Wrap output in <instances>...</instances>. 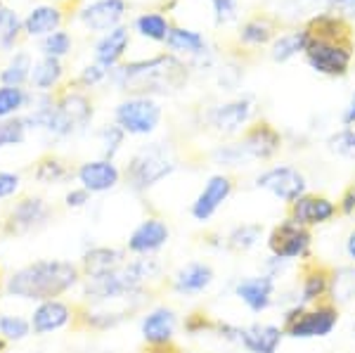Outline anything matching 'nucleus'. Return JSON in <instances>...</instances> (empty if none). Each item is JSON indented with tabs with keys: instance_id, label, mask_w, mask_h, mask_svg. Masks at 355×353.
Returning a JSON list of instances; mask_svg holds the SVG:
<instances>
[{
	"instance_id": "nucleus-1",
	"label": "nucleus",
	"mask_w": 355,
	"mask_h": 353,
	"mask_svg": "<svg viewBox=\"0 0 355 353\" xmlns=\"http://www.w3.org/2000/svg\"><path fill=\"white\" fill-rule=\"evenodd\" d=\"M83 280L81 266L62 259H43L21 266L5 280V294L24 301H50L71 292Z\"/></svg>"
},
{
	"instance_id": "nucleus-2",
	"label": "nucleus",
	"mask_w": 355,
	"mask_h": 353,
	"mask_svg": "<svg viewBox=\"0 0 355 353\" xmlns=\"http://www.w3.org/2000/svg\"><path fill=\"white\" fill-rule=\"evenodd\" d=\"M110 78L121 90L142 95V98H152V95H168L182 88L187 81V67L175 55L164 53L150 57V60H137L114 67Z\"/></svg>"
},
{
	"instance_id": "nucleus-3",
	"label": "nucleus",
	"mask_w": 355,
	"mask_h": 353,
	"mask_svg": "<svg viewBox=\"0 0 355 353\" xmlns=\"http://www.w3.org/2000/svg\"><path fill=\"white\" fill-rule=\"evenodd\" d=\"M175 171V157L166 142H152L137 150L130 164L125 166V183L133 190L145 192L159 183V180L168 178Z\"/></svg>"
},
{
	"instance_id": "nucleus-4",
	"label": "nucleus",
	"mask_w": 355,
	"mask_h": 353,
	"mask_svg": "<svg viewBox=\"0 0 355 353\" xmlns=\"http://www.w3.org/2000/svg\"><path fill=\"white\" fill-rule=\"evenodd\" d=\"M55 209L38 195H21L0 214V237H26L53 221Z\"/></svg>"
},
{
	"instance_id": "nucleus-5",
	"label": "nucleus",
	"mask_w": 355,
	"mask_h": 353,
	"mask_svg": "<svg viewBox=\"0 0 355 353\" xmlns=\"http://www.w3.org/2000/svg\"><path fill=\"white\" fill-rule=\"evenodd\" d=\"M306 62L324 76H343L351 69L353 43L351 38H318L311 36L306 48Z\"/></svg>"
},
{
	"instance_id": "nucleus-6",
	"label": "nucleus",
	"mask_w": 355,
	"mask_h": 353,
	"mask_svg": "<svg viewBox=\"0 0 355 353\" xmlns=\"http://www.w3.org/2000/svg\"><path fill=\"white\" fill-rule=\"evenodd\" d=\"M114 119L128 135H150L162 121V107L152 98L133 95L114 110Z\"/></svg>"
},
{
	"instance_id": "nucleus-7",
	"label": "nucleus",
	"mask_w": 355,
	"mask_h": 353,
	"mask_svg": "<svg viewBox=\"0 0 355 353\" xmlns=\"http://www.w3.org/2000/svg\"><path fill=\"white\" fill-rule=\"evenodd\" d=\"M339 322V311L331 304H320L318 309H294L284 316V332L296 339L327 337Z\"/></svg>"
},
{
	"instance_id": "nucleus-8",
	"label": "nucleus",
	"mask_w": 355,
	"mask_h": 353,
	"mask_svg": "<svg viewBox=\"0 0 355 353\" xmlns=\"http://www.w3.org/2000/svg\"><path fill=\"white\" fill-rule=\"evenodd\" d=\"M270 252L277 259H299V256L308 254L311 247V232L303 225H299L296 221H284L270 232V240H268Z\"/></svg>"
},
{
	"instance_id": "nucleus-9",
	"label": "nucleus",
	"mask_w": 355,
	"mask_h": 353,
	"mask_svg": "<svg viewBox=\"0 0 355 353\" xmlns=\"http://www.w3.org/2000/svg\"><path fill=\"white\" fill-rule=\"evenodd\" d=\"M125 12H128V3L125 0H90L81 12H78V19L90 31L107 33L112 28L121 26Z\"/></svg>"
},
{
	"instance_id": "nucleus-10",
	"label": "nucleus",
	"mask_w": 355,
	"mask_h": 353,
	"mask_svg": "<svg viewBox=\"0 0 355 353\" xmlns=\"http://www.w3.org/2000/svg\"><path fill=\"white\" fill-rule=\"evenodd\" d=\"M256 185L272 192L275 197L284 199L289 204H294L306 192V178L294 166H275L270 171H266L263 175H259Z\"/></svg>"
},
{
	"instance_id": "nucleus-11",
	"label": "nucleus",
	"mask_w": 355,
	"mask_h": 353,
	"mask_svg": "<svg viewBox=\"0 0 355 353\" xmlns=\"http://www.w3.org/2000/svg\"><path fill=\"white\" fill-rule=\"evenodd\" d=\"M76 178L90 195L93 192H110L121 180V171L110 159H95V162H85L76 169Z\"/></svg>"
},
{
	"instance_id": "nucleus-12",
	"label": "nucleus",
	"mask_w": 355,
	"mask_h": 353,
	"mask_svg": "<svg viewBox=\"0 0 355 353\" xmlns=\"http://www.w3.org/2000/svg\"><path fill=\"white\" fill-rule=\"evenodd\" d=\"M73 306H69L62 299H50L38 304V309L31 313V332L43 337V334L57 332V329L71 325Z\"/></svg>"
},
{
	"instance_id": "nucleus-13",
	"label": "nucleus",
	"mask_w": 355,
	"mask_h": 353,
	"mask_svg": "<svg viewBox=\"0 0 355 353\" xmlns=\"http://www.w3.org/2000/svg\"><path fill=\"white\" fill-rule=\"evenodd\" d=\"M168 235H171V230L162 218H147V221H142L133 232H130L128 252L135 254V256L154 254V252H159L166 242H168Z\"/></svg>"
},
{
	"instance_id": "nucleus-14",
	"label": "nucleus",
	"mask_w": 355,
	"mask_h": 353,
	"mask_svg": "<svg viewBox=\"0 0 355 353\" xmlns=\"http://www.w3.org/2000/svg\"><path fill=\"white\" fill-rule=\"evenodd\" d=\"M230 192H232V180L227 175H214V178H209V183L204 185V190L194 199L192 216L197 221H202V223L209 221L223 207V202L230 197Z\"/></svg>"
},
{
	"instance_id": "nucleus-15",
	"label": "nucleus",
	"mask_w": 355,
	"mask_h": 353,
	"mask_svg": "<svg viewBox=\"0 0 355 353\" xmlns=\"http://www.w3.org/2000/svg\"><path fill=\"white\" fill-rule=\"evenodd\" d=\"M279 147H282V138H279L277 130L266 121L251 126L242 140V150L249 159H270L277 155Z\"/></svg>"
},
{
	"instance_id": "nucleus-16",
	"label": "nucleus",
	"mask_w": 355,
	"mask_h": 353,
	"mask_svg": "<svg viewBox=\"0 0 355 353\" xmlns=\"http://www.w3.org/2000/svg\"><path fill=\"white\" fill-rule=\"evenodd\" d=\"M334 214H336V204L329 202L327 197L303 195L291 204V221H296L303 227L327 223V221L334 218Z\"/></svg>"
},
{
	"instance_id": "nucleus-17",
	"label": "nucleus",
	"mask_w": 355,
	"mask_h": 353,
	"mask_svg": "<svg viewBox=\"0 0 355 353\" xmlns=\"http://www.w3.org/2000/svg\"><path fill=\"white\" fill-rule=\"evenodd\" d=\"M128 45H130V31L125 26H116L112 31L102 33L100 41L95 43V64L112 71L121 62Z\"/></svg>"
},
{
	"instance_id": "nucleus-18",
	"label": "nucleus",
	"mask_w": 355,
	"mask_h": 353,
	"mask_svg": "<svg viewBox=\"0 0 355 353\" xmlns=\"http://www.w3.org/2000/svg\"><path fill=\"white\" fill-rule=\"evenodd\" d=\"M251 117V100L249 98H239L225 105L216 107L211 112V126H214L223 135H232L249 121Z\"/></svg>"
},
{
	"instance_id": "nucleus-19",
	"label": "nucleus",
	"mask_w": 355,
	"mask_h": 353,
	"mask_svg": "<svg viewBox=\"0 0 355 353\" xmlns=\"http://www.w3.org/2000/svg\"><path fill=\"white\" fill-rule=\"evenodd\" d=\"M178 318L173 309H154L152 313H147L145 320H142V337L147 344L157 346V344H171L175 334Z\"/></svg>"
},
{
	"instance_id": "nucleus-20",
	"label": "nucleus",
	"mask_w": 355,
	"mask_h": 353,
	"mask_svg": "<svg viewBox=\"0 0 355 353\" xmlns=\"http://www.w3.org/2000/svg\"><path fill=\"white\" fill-rule=\"evenodd\" d=\"M282 329L275 325H251L237 329V341L249 353H275L282 341Z\"/></svg>"
},
{
	"instance_id": "nucleus-21",
	"label": "nucleus",
	"mask_w": 355,
	"mask_h": 353,
	"mask_svg": "<svg viewBox=\"0 0 355 353\" xmlns=\"http://www.w3.org/2000/svg\"><path fill=\"white\" fill-rule=\"evenodd\" d=\"M62 19L64 15H62L60 5H38L24 17V33L31 38H45L60 31Z\"/></svg>"
},
{
	"instance_id": "nucleus-22",
	"label": "nucleus",
	"mask_w": 355,
	"mask_h": 353,
	"mask_svg": "<svg viewBox=\"0 0 355 353\" xmlns=\"http://www.w3.org/2000/svg\"><path fill=\"white\" fill-rule=\"evenodd\" d=\"M31 175L36 183L41 185H62L67 180H71L76 175V171L71 169V164L67 159H62L60 155H43L41 159L36 162V166L31 169Z\"/></svg>"
},
{
	"instance_id": "nucleus-23",
	"label": "nucleus",
	"mask_w": 355,
	"mask_h": 353,
	"mask_svg": "<svg viewBox=\"0 0 355 353\" xmlns=\"http://www.w3.org/2000/svg\"><path fill=\"white\" fill-rule=\"evenodd\" d=\"M121 249H114V247H93L90 252L83 254L81 259V273H83V280L85 277H97V275H105L114 268H119L121 264H125Z\"/></svg>"
},
{
	"instance_id": "nucleus-24",
	"label": "nucleus",
	"mask_w": 355,
	"mask_h": 353,
	"mask_svg": "<svg viewBox=\"0 0 355 353\" xmlns=\"http://www.w3.org/2000/svg\"><path fill=\"white\" fill-rule=\"evenodd\" d=\"M272 289L275 282L270 275H263V277H249V280H242L237 284V297L244 301L254 313H261L270 306L272 301Z\"/></svg>"
},
{
	"instance_id": "nucleus-25",
	"label": "nucleus",
	"mask_w": 355,
	"mask_h": 353,
	"mask_svg": "<svg viewBox=\"0 0 355 353\" xmlns=\"http://www.w3.org/2000/svg\"><path fill=\"white\" fill-rule=\"evenodd\" d=\"M166 48L171 50V55H185L202 60L206 55V38L199 31H192V28L173 26L168 38H166Z\"/></svg>"
},
{
	"instance_id": "nucleus-26",
	"label": "nucleus",
	"mask_w": 355,
	"mask_h": 353,
	"mask_svg": "<svg viewBox=\"0 0 355 353\" xmlns=\"http://www.w3.org/2000/svg\"><path fill=\"white\" fill-rule=\"evenodd\" d=\"M211 282H214V270H211V266L190 264V266H185V268L178 270V275L173 280V289L178 294L192 297V294L204 292Z\"/></svg>"
},
{
	"instance_id": "nucleus-27",
	"label": "nucleus",
	"mask_w": 355,
	"mask_h": 353,
	"mask_svg": "<svg viewBox=\"0 0 355 353\" xmlns=\"http://www.w3.org/2000/svg\"><path fill=\"white\" fill-rule=\"evenodd\" d=\"M64 78V67H62V60H55V57H41L38 62H33L31 69V85L36 88V93H53L57 85Z\"/></svg>"
},
{
	"instance_id": "nucleus-28",
	"label": "nucleus",
	"mask_w": 355,
	"mask_h": 353,
	"mask_svg": "<svg viewBox=\"0 0 355 353\" xmlns=\"http://www.w3.org/2000/svg\"><path fill=\"white\" fill-rule=\"evenodd\" d=\"M308 41H311V33L308 28H296V31H287L282 36L275 38L270 55L275 62H287L291 57H296L299 53H306Z\"/></svg>"
},
{
	"instance_id": "nucleus-29",
	"label": "nucleus",
	"mask_w": 355,
	"mask_h": 353,
	"mask_svg": "<svg viewBox=\"0 0 355 353\" xmlns=\"http://www.w3.org/2000/svg\"><path fill=\"white\" fill-rule=\"evenodd\" d=\"M31 98L33 95L21 85H0V121L21 117V112L31 105Z\"/></svg>"
},
{
	"instance_id": "nucleus-30",
	"label": "nucleus",
	"mask_w": 355,
	"mask_h": 353,
	"mask_svg": "<svg viewBox=\"0 0 355 353\" xmlns=\"http://www.w3.org/2000/svg\"><path fill=\"white\" fill-rule=\"evenodd\" d=\"M171 28L173 26H171L168 17L162 12H145L135 19V31L140 33L142 38H150V41H157V43H166Z\"/></svg>"
},
{
	"instance_id": "nucleus-31",
	"label": "nucleus",
	"mask_w": 355,
	"mask_h": 353,
	"mask_svg": "<svg viewBox=\"0 0 355 353\" xmlns=\"http://www.w3.org/2000/svg\"><path fill=\"white\" fill-rule=\"evenodd\" d=\"M31 69H33L31 55L24 53V50H19V53H15L12 60L3 67V71H0V83L3 85H21V88H24V83L31 78Z\"/></svg>"
},
{
	"instance_id": "nucleus-32",
	"label": "nucleus",
	"mask_w": 355,
	"mask_h": 353,
	"mask_svg": "<svg viewBox=\"0 0 355 353\" xmlns=\"http://www.w3.org/2000/svg\"><path fill=\"white\" fill-rule=\"evenodd\" d=\"M21 31H24V19L10 10L8 5L0 3V50H12L19 41Z\"/></svg>"
},
{
	"instance_id": "nucleus-33",
	"label": "nucleus",
	"mask_w": 355,
	"mask_h": 353,
	"mask_svg": "<svg viewBox=\"0 0 355 353\" xmlns=\"http://www.w3.org/2000/svg\"><path fill=\"white\" fill-rule=\"evenodd\" d=\"M272 36H275V21L263 15L251 17L239 28V41L244 45H266Z\"/></svg>"
},
{
	"instance_id": "nucleus-34",
	"label": "nucleus",
	"mask_w": 355,
	"mask_h": 353,
	"mask_svg": "<svg viewBox=\"0 0 355 353\" xmlns=\"http://www.w3.org/2000/svg\"><path fill=\"white\" fill-rule=\"evenodd\" d=\"M26 123L21 117H12V119H3L0 121V150L5 147H19L24 145L26 140Z\"/></svg>"
},
{
	"instance_id": "nucleus-35",
	"label": "nucleus",
	"mask_w": 355,
	"mask_h": 353,
	"mask_svg": "<svg viewBox=\"0 0 355 353\" xmlns=\"http://www.w3.org/2000/svg\"><path fill=\"white\" fill-rule=\"evenodd\" d=\"M97 138H100V145H102V159H112L116 157V152L121 150L123 140H125V130L119 126V123H107L105 128L97 133Z\"/></svg>"
},
{
	"instance_id": "nucleus-36",
	"label": "nucleus",
	"mask_w": 355,
	"mask_h": 353,
	"mask_svg": "<svg viewBox=\"0 0 355 353\" xmlns=\"http://www.w3.org/2000/svg\"><path fill=\"white\" fill-rule=\"evenodd\" d=\"M71 36H69L67 31H55V33H50V36H45L41 38V53L43 57H55V60H62L64 55L71 53Z\"/></svg>"
},
{
	"instance_id": "nucleus-37",
	"label": "nucleus",
	"mask_w": 355,
	"mask_h": 353,
	"mask_svg": "<svg viewBox=\"0 0 355 353\" xmlns=\"http://www.w3.org/2000/svg\"><path fill=\"white\" fill-rule=\"evenodd\" d=\"M0 334L12 344V341H21L31 334V320L21 316H0Z\"/></svg>"
},
{
	"instance_id": "nucleus-38",
	"label": "nucleus",
	"mask_w": 355,
	"mask_h": 353,
	"mask_svg": "<svg viewBox=\"0 0 355 353\" xmlns=\"http://www.w3.org/2000/svg\"><path fill=\"white\" fill-rule=\"evenodd\" d=\"M329 292V275L324 270H315L311 275H306L301 287L303 301H318L320 297Z\"/></svg>"
},
{
	"instance_id": "nucleus-39",
	"label": "nucleus",
	"mask_w": 355,
	"mask_h": 353,
	"mask_svg": "<svg viewBox=\"0 0 355 353\" xmlns=\"http://www.w3.org/2000/svg\"><path fill=\"white\" fill-rule=\"evenodd\" d=\"M261 237V225H242L230 235V247L237 249V252H246L251 249Z\"/></svg>"
},
{
	"instance_id": "nucleus-40",
	"label": "nucleus",
	"mask_w": 355,
	"mask_h": 353,
	"mask_svg": "<svg viewBox=\"0 0 355 353\" xmlns=\"http://www.w3.org/2000/svg\"><path fill=\"white\" fill-rule=\"evenodd\" d=\"M211 10H214V19L218 26L237 19V12H239L237 0H211Z\"/></svg>"
},
{
	"instance_id": "nucleus-41",
	"label": "nucleus",
	"mask_w": 355,
	"mask_h": 353,
	"mask_svg": "<svg viewBox=\"0 0 355 353\" xmlns=\"http://www.w3.org/2000/svg\"><path fill=\"white\" fill-rule=\"evenodd\" d=\"M105 78H110V69H105V67H100V64H88L81 71V76L76 78V83L81 85V88H95V85L102 83Z\"/></svg>"
},
{
	"instance_id": "nucleus-42",
	"label": "nucleus",
	"mask_w": 355,
	"mask_h": 353,
	"mask_svg": "<svg viewBox=\"0 0 355 353\" xmlns=\"http://www.w3.org/2000/svg\"><path fill=\"white\" fill-rule=\"evenodd\" d=\"M21 190V175L12 171H0V199H10Z\"/></svg>"
},
{
	"instance_id": "nucleus-43",
	"label": "nucleus",
	"mask_w": 355,
	"mask_h": 353,
	"mask_svg": "<svg viewBox=\"0 0 355 353\" xmlns=\"http://www.w3.org/2000/svg\"><path fill=\"white\" fill-rule=\"evenodd\" d=\"M329 142H331V147H334L336 152H341V155H353V152H355V128L341 130V133L334 135Z\"/></svg>"
},
{
	"instance_id": "nucleus-44",
	"label": "nucleus",
	"mask_w": 355,
	"mask_h": 353,
	"mask_svg": "<svg viewBox=\"0 0 355 353\" xmlns=\"http://www.w3.org/2000/svg\"><path fill=\"white\" fill-rule=\"evenodd\" d=\"M216 327H218V322L209 320V316H206V313H192V316L185 320V329L190 334L206 332V329H216Z\"/></svg>"
},
{
	"instance_id": "nucleus-45",
	"label": "nucleus",
	"mask_w": 355,
	"mask_h": 353,
	"mask_svg": "<svg viewBox=\"0 0 355 353\" xmlns=\"http://www.w3.org/2000/svg\"><path fill=\"white\" fill-rule=\"evenodd\" d=\"M88 202H90V192L85 190V187H73V190H69L64 197V204L69 209H81Z\"/></svg>"
},
{
	"instance_id": "nucleus-46",
	"label": "nucleus",
	"mask_w": 355,
	"mask_h": 353,
	"mask_svg": "<svg viewBox=\"0 0 355 353\" xmlns=\"http://www.w3.org/2000/svg\"><path fill=\"white\" fill-rule=\"evenodd\" d=\"M341 212L343 214H355V187H351V190L343 195L341 199Z\"/></svg>"
},
{
	"instance_id": "nucleus-47",
	"label": "nucleus",
	"mask_w": 355,
	"mask_h": 353,
	"mask_svg": "<svg viewBox=\"0 0 355 353\" xmlns=\"http://www.w3.org/2000/svg\"><path fill=\"white\" fill-rule=\"evenodd\" d=\"M341 121H343V126H355V95L351 98V102H348V107H346V112H343V117H341Z\"/></svg>"
},
{
	"instance_id": "nucleus-48",
	"label": "nucleus",
	"mask_w": 355,
	"mask_h": 353,
	"mask_svg": "<svg viewBox=\"0 0 355 353\" xmlns=\"http://www.w3.org/2000/svg\"><path fill=\"white\" fill-rule=\"evenodd\" d=\"M346 252H348V256L355 261V232L351 237H348V242H346Z\"/></svg>"
},
{
	"instance_id": "nucleus-49",
	"label": "nucleus",
	"mask_w": 355,
	"mask_h": 353,
	"mask_svg": "<svg viewBox=\"0 0 355 353\" xmlns=\"http://www.w3.org/2000/svg\"><path fill=\"white\" fill-rule=\"evenodd\" d=\"M8 349H10V341L3 337V334H0V353H8Z\"/></svg>"
},
{
	"instance_id": "nucleus-50",
	"label": "nucleus",
	"mask_w": 355,
	"mask_h": 353,
	"mask_svg": "<svg viewBox=\"0 0 355 353\" xmlns=\"http://www.w3.org/2000/svg\"><path fill=\"white\" fill-rule=\"evenodd\" d=\"M331 3L341 5V8H346V5H348V3H353V0H331Z\"/></svg>"
},
{
	"instance_id": "nucleus-51",
	"label": "nucleus",
	"mask_w": 355,
	"mask_h": 353,
	"mask_svg": "<svg viewBox=\"0 0 355 353\" xmlns=\"http://www.w3.org/2000/svg\"><path fill=\"white\" fill-rule=\"evenodd\" d=\"M0 284H3V268H0Z\"/></svg>"
}]
</instances>
